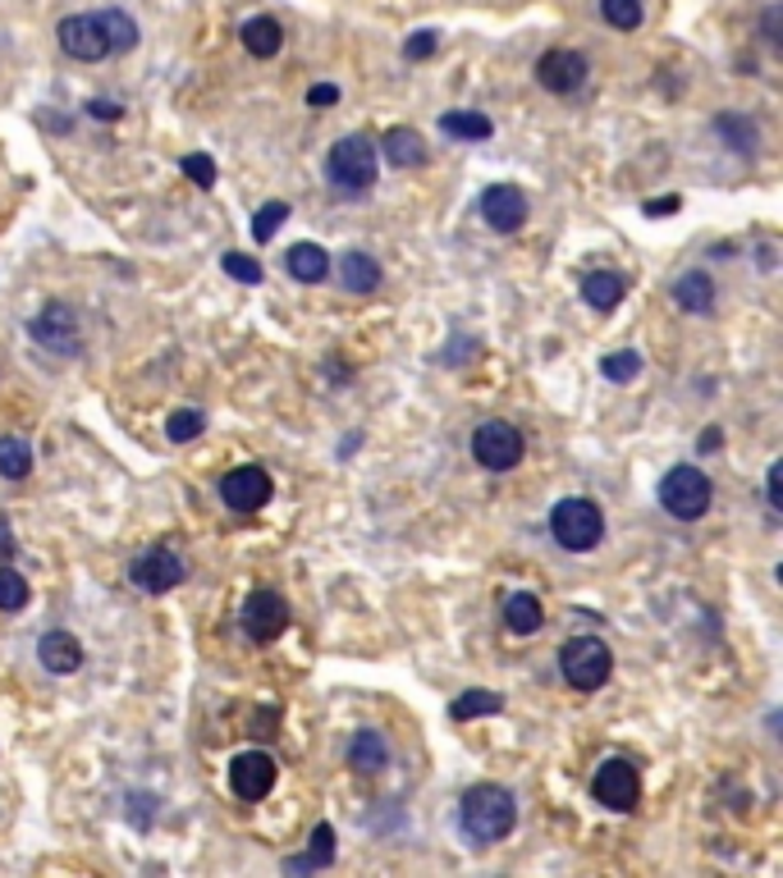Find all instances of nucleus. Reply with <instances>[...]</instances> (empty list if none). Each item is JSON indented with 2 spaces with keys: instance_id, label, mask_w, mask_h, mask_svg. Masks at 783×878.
I'll use <instances>...</instances> for the list:
<instances>
[{
  "instance_id": "1",
  "label": "nucleus",
  "mask_w": 783,
  "mask_h": 878,
  "mask_svg": "<svg viewBox=\"0 0 783 878\" xmlns=\"http://www.w3.org/2000/svg\"><path fill=\"white\" fill-rule=\"evenodd\" d=\"M459 815H463V828H468L472 842L491 847V842H504V837L513 832V824H518V800H513V791L500 787V783H476V787L463 791Z\"/></svg>"
},
{
  "instance_id": "2",
  "label": "nucleus",
  "mask_w": 783,
  "mask_h": 878,
  "mask_svg": "<svg viewBox=\"0 0 783 878\" xmlns=\"http://www.w3.org/2000/svg\"><path fill=\"white\" fill-rule=\"evenodd\" d=\"M325 174H330V183L340 188V193H349V198H362L371 183H377V147H371L367 138H340L330 147V157H325Z\"/></svg>"
},
{
  "instance_id": "3",
  "label": "nucleus",
  "mask_w": 783,
  "mask_h": 878,
  "mask_svg": "<svg viewBox=\"0 0 783 878\" xmlns=\"http://www.w3.org/2000/svg\"><path fill=\"white\" fill-rule=\"evenodd\" d=\"M550 536L569 554H586L605 536V513L595 508L591 499H559L550 508Z\"/></svg>"
},
{
  "instance_id": "4",
  "label": "nucleus",
  "mask_w": 783,
  "mask_h": 878,
  "mask_svg": "<svg viewBox=\"0 0 783 878\" xmlns=\"http://www.w3.org/2000/svg\"><path fill=\"white\" fill-rule=\"evenodd\" d=\"M559 673L578 692H601L614 673V655L601 636H573L564 650H559Z\"/></svg>"
},
{
  "instance_id": "5",
  "label": "nucleus",
  "mask_w": 783,
  "mask_h": 878,
  "mask_svg": "<svg viewBox=\"0 0 783 878\" xmlns=\"http://www.w3.org/2000/svg\"><path fill=\"white\" fill-rule=\"evenodd\" d=\"M660 508L679 522H696L711 513V481H705L696 467H674L664 472L660 481Z\"/></svg>"
},
{
  "instance_id": "6",
  "label": "nucleus",
  "mask_w": 783,
  "mask_h": 878,
  "mask_svg": "<svg viewBox=\"0 0 783 878\" xmlns=\"http://www.w3.org/2000/svg\"><path fill=\"white\" fill-rule=\"evenodd\" d=\"M472 457L486 472H513L522 463V431L509 422H481L472 431Z\"/></svg>"
},
{
  "instance_id": "7",
  "label": "nucleus",
  "mask_w": 783,
  "mask_h": 878,
  "mask_svg": "<svg viewBox=\"0 0 783 878\" xmlns=\"http://www.w3.org/2000/svg\"><path fill=\"white\" fill-rule=\"evenodd\" d=\"M591 796L601 800L605 810L628 815V810H638V800H642V778H638V769H632L628 759H605V765L595 769V778H591Z\"/></svg>"
},
{
  "instance_id": "8",
  "label": "nucleus",
  "mask_w": 783,
  "mask_h": 878,
  "mask_svg": "<svg viewBox=\"0 0 783 878\" xmlns=\"http://www.w3.org/2000/svg\"><path fill=\"white\" fill-rule=\"evenodd\" d=\"M239 623H243L248 640L267 645V640H275V636L289 627V604H284V595H275V591L261 586V591H252V595L243 599Z\"/></svg>"
},
{
  "instance_id": "9",
  "label": "nucleus",
  "mask_w": 783,
  "mask_h": 878,
  "mask_svg": "<svg viewBox=\"0 0 783 878\" xmlns=\"http://www.w3.org/2000/svg\"><path fill=\"white\" fill-rule=\"evenodd\" d=\"M129 577L147 595H165V591H174L183 582V558L174 549H165V545H152V549H142L129 563Z\"/></svg>"
},
{
  "instance_id": "10",
  "label": "nucleus",
  "mask_w": 783,
  "mask_h": 878,
  "mask_svg": "<svg viewBox=\"0 0 783 878\" xmlns=\"http://www.w3.org/2000/svg\"><path fill=\"white\" fill-rule=\"evenodd\" d=\"M32 339L42 343V349L60 353V357H73L83 349V334H79V316H73L69 302H51V307H42V316H37L32 325Z\"/></svg>"
},
{
  "instance_id": "11",
  "label": "nucleus",
  "mask_w": 783,
  "mask_h": 878,
  "mask_svg": "<svg viewBox=\"0 0 783 878\" xmlns=\"http://www.w3.org/2000/svg\"><path fill=\"white\" fill-rule=\"evenodd\" d=\"M56 37H60V51H64L69 60L92 64V60H106V55H110V42H106V32H101L97 14H69V19L56 28Z\"/></svg>"
},
{
  "instance_id": "12",
  "label": "nucleus",
  "mask_w": 783,
  "mask_h": 878,
  "mask_svg": "<svg viewBox=\"0 0 783 878\" xmlns=\"http://www.w3.org/2000/svg\"><path fill=\"white\" fill-rule=\"evenodd\" d=\"M586 55H578V51H564V47H554V51H545L541 60H536V79H541V88L545 92H554V97H573L582 83H586Z\"/></svg>"
},
{
  "instance_id": "13",
  "label": "nucleus",
  "mask_w": 783,
  "mask_h": 878,
  "mask_svg": "<svg viewBox=\"0 0 783 878\" xmlns=\"http://www.w3.org/2000/svg\"><path fill=\"white\" fill-rule=\"evenodd\" d=\"M220 499H225L230 513H257L271 499V476L261 467H234L220 476Z\"/></svg>"
},
{
  "instance_id": "14",
  "label": "nucleus",
  "mask_w": 783,
  "mask_h": 878,
  "mask_svg": "<svg viewBox=\"0 0 783 878\" xmlns=\"http://www.w3.org/2000/svg\"><path fill=\"white\" fill-rule=\"evenodd\" d=\"M230 787H234V796H243V800L271 796V787H275V759H271L267 750H243V755H234V765H230Z\"/></svg>"
},
{
  "instance_id": "15",
  "label": "nucleus",
  "mask_w": 783,
  "mask_h": 878,
  "mask_svg": "<svg viewBox=\"0 0 783 878\" xmlns=\"http://www.w3.org/2000/svg\"><path fill=\"white\" fill-rule=\"evenodd\" d=\"M481 220H486L495 234H513L528 220V198H522V188L513 183H491L486 193H481Z\"/></svg>"
},
{
  "instance_id": "16",
  "label": "nucleus",
  "mask_w": 783,
  "mask_h": 878,
  "mask_svg": "<svg viewBox=\"0 0 783 878\" xmlns=\"http://www.w3.org/2000/svg\"><path fill=\"white\" fill-rule=\"evenodd\" d=\"M37 659H42L47 673L69 677V673L83 668V645H79V636H69V632H47L42 640H37Z\"/></svg>"
},
{
  "instance_id": "17",
  "label": "nucleus",
  "mask_w": 783,
  "mask_h": 878,
  "mask_svg": "<svg viewBox=\"0 0 783 878\" xmlns=\"http://www.w3.org/2000/svg\"><path fill=\"white\" fill-rule=\"evenodd\" d=\"M381 157H385L394 170H418V165L426 161V142H422L418 129L394 124V129H385V138H381Z\"/></svg>"
},
{
  "instance_id": "18",
  "label": "nucleus",
  "mask_w": 783,
  "mask_h": 878,
  "mask_svg": "<svg viewBox=\"0 0 783 878\" xmlns=\"http://www.w3.org/2000/svg\"><path fill=\"white\" fill-rule=\"evenodd\" d=\"M340 284H344V293H377L381 289V261L371 252H344Z\"/></svg>"
},
{
  "instance_id": "19",
  "label": "nucleus",
  "mask_w": 783,
  "mask_h": 878,
  "mask_svg": "<svg viewBox=\"0 0 783 878\" xmlns=\"http://www.w3.org/2000/svg\"><path fill=\"white\" fill-rule=\"evenodd\" d=\"M623 293H628V280L614 275V271H591L582 280V302H586L591 312H614L619 302H623Z\"/></svg>"
},
{
  "instance_id": "20",
  "label": "nucleus",
  "mask_w": 783,
  "mask_h": 878,
  "mask_svg": "<svg viewBox=\"0 0 783 878\" xmlns=\"http://www.w3.org/2000/svg\"><path fill=\"white\" fill-rule=\"evenodd\" d=\"M674 302H679L683 312H692V316L715 312V284H711V275H705V271L679 275V280H674Z\"/></svg>"
},
{
  "instance_id": "21",
  "label": "nucleus",
  "mask_w": 783,
  "mask_h": 878,
  "mask_svg": "<svg viewBox=\"0 0 783 878\" xmlns=\"http://www.w3.org/2000/svg\"><path fill=\"white\" fill-rule=\"evenodd\" d=\"M284 265H289V275L298 284H321L330 275V252L321 243H298V248H289Z\"/></svg>"
},
{
  "instance_id": "22",
  "label": "nucleus",
  "mask_w": 783,
  "mask_h": 878,
  "mask_svg": "<svg viewBox=\"0 0 783 878\" xmlns=\"http://www.w3.org/2000/svg\"><path fill=\"white\" fill-rule=\"evenodd\" d=\"M349 765L358 769V774H381L385 765H390V746H385V737L381 733H371V728H362L353 741H349Z\"/></svg>"
},
{
  "instance_id": "23",
  "label": "nucleus",
  "mask_w": 783,
  "mask_h": 878,
  "mask_svg": "<svg viewBox=\"0 0 783 878\" xmlns=\"http://www.w3.org/2000/svg\"><path fill=\"white\" fill-rule=\"evenodd\" d=\"M239 37H243L248 55H257V60H271V55L284 47V32H280V23H275L271 14H257V19H248Z\"/></svg>"
},
{
  "instance_id": "24",
  "label": "nucleus",
  "mask_w": 783,
  "mask_h": 878,
  "mask_svg": "<svg viewBox=\"0 0 783 878\" xmlns=\"http://www.w3.org/2000/svg\"><path fill=\"white\" fill-rule=\"evenodd\" d=\"M504 623H509V632H518V636H532V632L545 627V608H541L536 595L518 591V595L504 599Z\"/></svg>"
},
{
  "instance_id": "25",
  "label": "nucleus",
  "mask_w": 783,
  "mask_h": 878,
  "mask_svg": "<svg viewBox=\"0 0 783 878\" xmlns=\"http://www.w3.org/2000/svg\"><path fill=\"white\" fill-rule=\"evenodd\" d=\"M334 860V828L330 824H317V832H312V856H293V860H284V869L289 874H312V869H325Z\"/></svg>"
},
{
  "instance_id": "26",
  "label": "nucleus",
  "mask_w": 783,
  "mask_h": 878,
  "mask_svg": "<svg viewBox=\"0 0 783 878\" xmlns=\"http://www.w3.org/2000/svg\"><path fill=\"white\" fill-rule=\"evenodd\" d=\"M440 129L450 133V138H468V142L491 138V120H486V114H476V110H444L440 114Z\"/></svg>"
},
{
  "instance_id": "27",
  "label": "nucleus",
  "mask_w": 783,
  "mask_h": 878,
  "mask_svg": "<svg viewBox=\"0 0 783 878\" xmlns=\"http://www.w3.org/2000/svg\"><path fill=\"white\" fill-rule=\"evenodd\" d=\"M97 23H101V32H106L110 51H133V47H138V23H133L124 10H101Z\"/></svg>"
},
{
  "instance_id": "28",
  "label": "nucleus",
  "mask_w": 783,
  "mask_h": 878,
  "mask_svg": "<svg viewBox=\"0 0 783 878\" xmlns=\"http://www.w3.org/2000/svg\"><path fill=\"white\" fill-rule=\"evenodd\" d=\"M32 472V448L19 435H0V476L6 481H23Z\"/></svg>"
},
{
  "instance_id": "29",
  "label": "nucleus",
  "mask_w": 783,
  "mask_h": 878,
  "mask_svg": "<svg viewBox=\"0 0 783 878\" xmlns=\"http://www.w3.org/2000/svg\"><path fill=\"white\" fill-rule=\"evenodd\" d=\"M715 133L729 138V147L742 151V157H752V151H756V124L742 120V114H720V120H715Z\"/></svg>"
},
{
  "instance_id": "30",
  "label": "nucleus",
  "mask_w": 783,
  "mask_h": 878,
  "mask_svg": "<svg viewBox=\"0 0 783 878\" xmlns=\"http://www.w3.org/2000/svg\"><path fill=\"white\" fill-rule=\"evenodd\" d=\"M500 709H504V696H500V692H463V696L450 705V714H454L459 723L481 718V714H500Z\"/></svg>"
},
{
  "instance_id": "31",
  "label": "nucleus",
  "mask_w": 783,
  "mask_h": 878,
  "mask_svg": "<svg viewBox=\"0 0 783 878\" xmlns=\"http://www.w3.org/2000/svg\"><path fill=\"white\" fill-rule=\"evenodd\" d=\"M601 375L610 380V385H632V380L642 375V353H632V349L605 353V357H601Z\"/></svg>"
},
{
  "instance_id": "32",
  "label": "nucleus",
  "mask_w": 783,
  "mask_h": 878,
  "mask_svg": "<svg viewBox=\"0 0 783 878\" xmlns=\"http://www.w3.org/2000/svg\"><path fill=\"white\" fill-rule=\"evenodd\" d=\"M28 582L19 577L14 567H0V614H19V608L28 604Z\"/></svg>"
},
{
  "instance_id": "33",
  "label": "nucleus",
  "mask_w": 783,
  "mask_h": 878,
  "mask_svg": "<svg viewBox=\"0 0 783 878\" xmlns=\"http://www.w3.org/2000/svg\"><path fill=\"white\" fill-rule=\"evenodd\" d=\"M198 435H202V416H198L193 407L170 412V422H165V440H170V444H193Z\"/></svg>"
},
{
  "instance_id": "34",
  "label": "nucleus",
  "mask_w": 783,
  "mask_h": 878,
  "mask_svg": "<svg viewBox=\"0 0 783 878\" xmlns=\"http://www.w3.org/2000/svg\"><path fill=\"white\" fill-rule=\"evenodd\" d=\"M289 220V202H267L257 211V220H252V239L257 243H271L275 239V229Z\"/></svg>"
},
{
  "instance_id": "35",
  "label": "nucleus",
  "mask_w": 783,
  "mask_h": 878,
  "mask_svg": "<svg viewBox=\"0 0 783 878\" xmlns=\"http://www.w3.org/2000/svg\"><path fill=\"white\" fill-rule=\"evenodd\" d=\"M601 14H605L614 28L632 32V28L642 23V0H601Z\"/></svg>"
},
{
  "instance_id": "36",
  "label": "nucleus",
  "mask_w": 783,
  "mask_h": 878,
  "mask_svg": "<svg viewBox=\"0 0 783 878\" xmlns=\"http://www.w3.org/2000/svg\"><path fill=\"white\" fill-rule=\"evenodd\" d=\"M220 271H225L230 280H239V284H261V261H252L243 252H225V256H220Z\"/></svg>"
},
{
  "instance_id": "37",
  "label": "nucleus",
  "mask_w": 783,
  "mask_h": 878,
  "mask_svg": "<svg viewBox=\"0 0 783 878\" xmlns=\"http://www.w3.org/2000/svg\"><path fill=\"white\" fill-rule=\"evenodd\" d=\"M179 170L189 174L198 188H215V161H211V157H202V151H198V157H183V161H179Z\"/></svg>"
},
{
  "instance_id": "38",
  "label": "nucleus",
  "mask_w": 783,
  "mask_h": 878,
  "mask_svg": "<svg viewBox=\"0 0 783 878\" xmlns=\"http://www.w3.org/2000/svg\"><path fill=\"white\" fill-rule=\"evenodd\" d=\"M435 51V32L426 28V32H413V37H408V42H403V55L408 60H426Z\"/></svg>"
},
{
  "instance_id": "39",
  "label": "nucleus",
  "mask_w": 783,
  "mask_h": 878,
  "mask_svg": "<svg viewBox=\"0 0 783 878\" xmlns=\"http://www.w3.org/2000/svg\"><path fill=\"white\" fill-rule=\"evenodd\" d=\"M783 463H770V472H765V499H770V508L779 513L783 508Z\"/></svg>"
},
{
  "instance_id": "40",
  "label": "nucleus",
  "mask_w": 783,
  "mask_h": 878,
  "mask_svg": "<svg viewBox=\"0 0 783 878\" xmlns=\"http://www.w3.org/2000/svg\"><path fill=\"white\" fill-rule=\"evenodd\" d=\"M308 105H317V110L340 105V88H334V83H317V88H308Z\"/></svg>"
},
{
  "instance_id": "41",
  "label": "nucleus",
  "mask_w": 783,
  "mask_h": 878,
  "mask_svg": "<svg viewBox=\"0 0 783 878\" xmlns=\"http://www.w3.org/2000/svg\"><path fill=\"white\" fill-rule=\"evenodd\" d=\"M779 28H783V10H779V6H770V10H765V19H761V32H765V42H774V47L783 42V37H779Z\"/></svg>"
},
{
  "instance_id": "42",
  "label": "nucleus",
  "mask_w": 783,
  "mask_h": 878,
  "mask_svg": "<svg viewBox=\"0 0 783 878\" xmlns=\"http://www.w3.org/2000/svg\"><path fill=\"white\" fill-rule=\"evenodd\" d=\"M88 114H92V120H120V105L116 101H88Z\"/></svg>"
},
{
  "instance_id": "43",
  "label": "nucleus",
  "mask_w": 783,
  "mask_h": 878,
  "mask_svg": "<svg viewBox=\"0 0 783 878\" xmlns=\"http://www.w3.org/2000/svg\"><path fill=\"white\" fill-rule=\"evenodd\" d=\"M683 202L679 198H655V202H646V215H674Z\"/></svg>"
},
{
  "instance_id": "44",
  "label": "nucleus",
  "mask_w": 783,
  "mask_h": 878,
  "mask_svg": "<svg viewBox=\"0 0 783 878\" xmlns=\"http://www.w3.org/2000/svg\"><path fill=\"white\" fill-rule=\"evenodd\" d=\"M14 554V531H10V522L0 517V558H10Z\"/></svg>"
},
{
  "instance_id": "45",
  "label": "nucleus",
  "mask_w": 783,
  "mask_h": 878,
  "mask_svg": "<svg viewBox=\"0 0 783 878\" xmlns=\"http://www.w3.org/2000/svg\"><path fill=\"white\" fill-rule=\"evenodd\" d=\"M696 448L701 453H711V448H720V431L711 426V431H701V440H696Z\"/></svg>"
}]
</instances>
